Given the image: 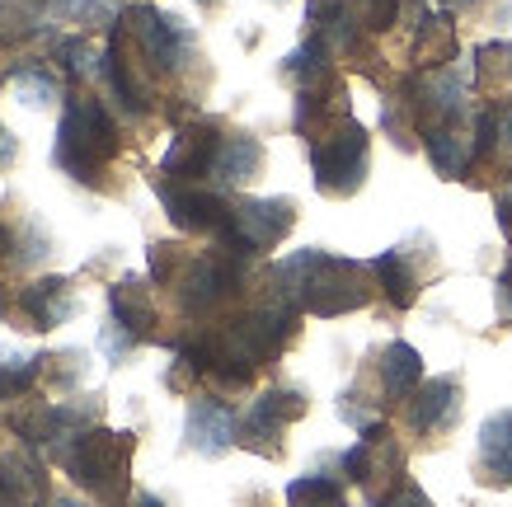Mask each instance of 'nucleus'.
Instances as JSON below:
<instances>
[{"instance_id":"f257e3e1","label":"nucleus","mask_w":512,"mask_h":507,"mask_svg":"<svg viewBox=\"0 0 512 507\" xmlns=\"http://www.w3.org/2000/svg\"><path fill=\"white\" fill-rule=\"evenodd\" d=\"M278 287L282 301L311 315H343L372 301V282H367V263L339 259L325 249H301L292 259L278 263Z\"/></svg>"},{"instance_id":"f03ea898","label":"nucleus","mask_w":512,"mask_h":507,"mask_svg":"<svg viewBox=\"0 0 512 507\" xmlns=\"http://www.w3.org/2000/svg\"><path fill=\"white\" fill-rule=\"evenodd\" d=\"M118 155V127L94 99H80L62 113L57 127V165L80 179V184H99V174L109 169V160Z\"/></svg>"},{"instance_id":"7ed1b4c3","label":"nucleus","mask_w":512,"mask_h":507,"mask_svg":"<svg viewBox=\"0 0 512 507\" xmlns=\"http://www.w3.org/2000/svg\"><path fill=\"white\" fill-rule=\"evenodd\" d=\"M132 432H113V428H85L76 442L62 451L66 475L76 479L85 493L94 498H109L118 503L127 493V470H132Z\"/></svg>"},{"instance_id":"20e7f679","label":"nucleus","mask_w":512,"mask_h":507,"mask_svg":"<svg viewBox=\"0 0 512 507\" xmlns=\"http://www.w3.org/2000/svg\"><path fill=\"white\" fill-rule=\"evenodd\" d=\"M367 155H372V141L362 132V123L353 118H334L325 137L311 141V179L320 193L329 198H348L362 188L367 179Z\"/></svg>"},{"instance_id":"39448f33","label":"nucleus","mask_w":512,"mask_h":507,"mask_svg":"<svg viewBox=\"0 0 512 507\" xmlns=\"http://www.w3.org/2000/svg\"><path fill=\"white\" fill-rule=\"evenodd\" d=\"M123 19L151 66H160V71H179V66H184L188 47H193V33H188L184 19L165 15L156 5H127Z\"/></svg>"},{"instance_id":"423d86ee","label":"nucleus","mask_w":512,"mask_h":507,"mask_svg":"<svg viewBox=\"0 0 512 507\" xmlns=\"http://www.w3.org/2000/svg\"><path fill=\"white\" fill-rule=\"evenodd\" d=\"M301 414H306V395H301V390H287V385L264 390L259 400L249 404V414L240 418V442L254 446V451H264V456H273L282 442V432L292 428Z\"/></svg>"},{"instance_id":"0eeeda50","label":"nucleus","mask_w":512,"mask_h":507,"mask_svg":"<svg viewBox=\"0 0 512 507\" xmlns=\"http://www.w3.org/2000/svg\"><path fill=\"white\" fill-rule=\"evenodd\" d=\"M400 470H404V451L390 442L386 428H372L362 432L348 451H343V479H353L362 489H386V484H400Z\"/></svg>"},{"instance_id":"6e6552de","label":"nucleus","mask_w":512,"mask_h":507,"mask_svg":"<svg viewBox=\"0 0 512 507\" xmlns=\"http://www.w3.org/2000/svg\"><path fill=\"white\" fill-rule=\"evenodd\" d=\"M296 226L292 198H240L231 207V235L245 240L254 254L273 249L278 240H287V231Z\"/></svg>"},{"instance_id":"1a4fd4ad","label":"nucleus","mask_w":512,"mask_h":507,"mask_svg":"<svg viewBox=\"0 0 512 507\" xmlns=\"http://www.w3.org/2000/svg\"><path fill=\"white\" fill-rule=\"evenodd\" d=\"M184 442L198 456H226L231 446H240V418L221 400H193L184 418Z\"/></svg>"},{"instance_id":"9d476101","label":"nucleus","mask_w":512,"mask_h":507,"mask_svg":"<svg viewBox=\"0 0 512 507\" xmlns=\"http://www.w3.org/2000/svg\"><path fill=\"white\" fill-rule=\"evenodd\" d=\"M160 202L179 231H198V235H221L231 226V207L221 202V193H207V188H174L160 184Z\"/></svg>"},{"instance_id":"9b49d317","label":"nucleus","mask_w":512,"mask_h":507,"mask_svg":"<svg viewBox=\"0 0 512 507\" xmlns=\"http://www.w3.org/2000/svg\"><path fill=\"white\" fill-rule=\"evenodd\" d=\"M461 414V381L456 376H433L414 390L409 400V428L414 432H447Z\"/></svg>"},{"instance_id":"f8f14e48","label":"nucleus","mask_w":512,"mask_h":507,"mask_svg":"<svg viewBox=\"0 0 512 507\" xmlns=\"http://www.w3.org/2000/svg\"><path fill=\"white\" fill-rule=\"evenodd\" d=\"M221 137L212 132V127H184L179 137H174V146L165 151V160H160V174L165 179H198V174H207L212 169V155H217Z\"/></svg>"},{"instance_id":"ddd939ff","label":"nucleus","mask_w":512,"mask_h":507,"mask_svg":"<svg viewBox=\"0 0 512 507\" xmlns=\"http://www.w3.org/2000/svg\"><path fill=\"white\" fill-rule=\"evenodd\" d=\"M47 493L43 461L29 451L0 456V507H38Z\"/></svg>"},{"instance_id":"4468645a","label":"nucleus","mask_w":512,"mask_h":507,"mask_svg":"<svg viewBox=\"0 0 512 507\" xmlns=\"http://www.w3.org/2000/svg\"><path fill=\"white\" fill-rule=\"evenodd\" d=\"M264 169V146H259V137H249V132H235V137H221L217 155H212V179H217L221 188H240L249 184L254 174Z\"/></svg>"},{"instance_id":"2eb2a0df","label":"nucleus","mask_w":512,"mask_h":507,"mask_svg":"<svg viewBox=\"0 0 512 507\" xmlns=\"http://www.w3.org/2000/svg\"><path fill=\"white\" fill-rule=\"evenodd\" d=\"M480 479L512 484V409H498L480 423Z\"/></svg>"},{"instance_id":"dca6fc26","label":"nucleus","mask_w":512,"mask_h":507,"mask_svg":"<svg viewBox=\"0 0 512 507\" xmlns=\"http://www.w3.org/2000/svg\"><path fill=\"white\" fill-rule=\"evenodd\" d=\"M423 146H428V160L442 179H461L475 160V141L461 137L456 123H428L423 127Z\"/></svg>"},{"instance_id":"f3484780","label":"nucleus","mask_w":512,"mask_h":507,"mask_svg":"<svg viewBox=\"0 0 512 507\" xmlns=\"http://www.w3.org/2000/svg\"><path fill=\"white\" fill-rule=\"evenodd\" d=\"M19 306L33 320V329H57L76 306V292H71L66 277H43V282H33L29 292L19 296Z\"/></svg>"},{"instance_id":"a211bd4d","label":"nucleus","mask_w":512,"mask_h":507,"mask_svg":"<svg viewBox=\"0 0 512 507\" xmlns=\"http://www.w3.org/2000/svg\"><path fill=\"white\" fill-rule=\"evenodd\" d=\"M109 310H113V324H123L127 334L146 338L151 329H156V301H151V292L141 287L137 277L113 282L109 287Z\"/></svg>"},{"instance_id":"6ab92c4d","label":"nucleus","mask_w":512,"mask_h":507,"mask_svg":"<svg viewBox=\"0 0 512 507\" xmlns=\"http://www.w3.org/2000/svg\"><path fill=\"white\" fill-rule=\"evenodd\" d=\"M372 273L381 277V292L395 310H409L419 301V273H414V263L404 249H381L372 259Z\"/></svg>"},{"instance_id":"aec40b11","label":"nucleus","mask_w":512,"mask_h":507,"mask_svg":"<svg viewBox=\"0 0 512 507\" xmlns=\"http://www.w3.org/2000/svg\"><path fill=\"white\" fill-rule=\"evenodd\" d=\"M381 385H386L390 400H409L423 385V357L414 343H400V338H395L386 353H381Z\"/></svg>"},{"instance_id":"412c9836","label":"nucleus","mask_w":512,"mask_h":507,"mask_svg":"<svg viewBox=\"0 0 512 507\" xmlns=\"http://www.w3.org/2000/svg\"><path fill=\"white\" fill-rule=\"evenodd\" d=\"M104 80H109L113 99H118V108H123L127 118H141L146 113V90L137 85V76L127 71L123 62V47H118V38H113L109 47H104Z\"/></svg>"},{"instance_id":"4be33fe9","label":"nucleus","mask_w":512,"mask_h":507,"mask_svg":"<svg viewBox=\"0 0 512 507\" xmlns=\"http://www.w3.org/2000/svg\"><path fill=\"white\" fill-rule=\"evenodd\" d=\"M282 76L296 80V90H301V94L320 90V85L329 80V47L320 43V38H306V43H301L292 57L282 62Z\"/></svg>"},{"instance_id":"5701e85b","label":"nucleus","mask_w":512,"mask_h":507,"mask_svg":"<svg viewBox=\"0 0 512 507\" xmlns=\"http://www.w3.org/2000/svg\"><path fill=\"white\" fill-rule=\"evenodd\" d=\"M287 507H348L343 484L329 475H301L287 484Z\"/></svg>"},{"instance_id":"b1692460","label":"nucleus","mask_w":512,"mask_h":507,"mask_svg":"<svg viewBox=\"0 0 512 507\" xmlns=\"http://www.w3.org/2000/svg\"><path fill=\"white\" fill-rule=\"evenodd\" d=\"M10 90L19 94V104H29V108H43V104H57V99H62L57 76L43 71V66H19L15 76H10Z\"/></svg>"},{"instance_id":"393cba45","label":"nucleus","mask_w":512,"mask_h":507,"mask_svg":"<svg viewBox=\"0 0 512 507\" xmlns=\"http://www.w3.org/2000/svg\"><path fill=\"white\" fill-rule=\"evenodd\" d=\"M47 19L90 29V24H109V19H118V5H113V0H52V5H47Z\"/></svg>"},{"instance_id":"a878e982","label":"nucleus","mask_w":512,"mask_h":507,"mask_svg":"<svg viewBox=\"0 0 512 507\" xmlns=\"http://www.w3.org/2000/svg\"><path fill=\"white\" fill-rule=\"evenodd\" d=\"M38 376H43V357H10V362H0V400L29 395Z\"/></svg>"},{"instance_id":"bb28decb","label":"nucleus","mask_w":512,"mask_h":507,"mask_svg":"<svg viewBox=\"0 0 512 507\" xmlns=\"http://www.w3.org/2000/svg\"><path fill=\"white\" fill-rule=\"evenodd\" d=\"M400 19V0H362V24L376 33H386Z\"/></svg>"},{"instance_id":"cd10ccee","label":"nucleus","mask_w":512,"mask_h":507,"mask_svg":"<svg viewBox=\"0 0 512 507\" xmlns=\"http://www.w3.org/2000/svg\"><path fill=\"white\" fill-rule=\"evenodd\" d=\"M132 343H137V334H127L123 324H109V329L99 334V348H104V353H109L113 362H118V357H127V353H132Z\"/></svg>"},{"instance_id":"c85d7f7f","label":"nucleus","mask_w":512,"mask_h":507,"mask_svg":"<svg viewBox=\"0 0 512 507\" xmlns=\"http://www.w3.org/2000/svg\"><path fill=\"white\" fill-rule=\"evenodd\" d=\"M376 507H433V498L423 489H414V484H395Z\"/></svg>"},{"instance_id":"c756f323","label":"nucleus","mask_w":512,"mask_h":507,"mask_svg":"<svg viewBox=\"0 0 512 507\" xmlns=\"http://www.w3.org/2000/svg\"><path fill=\"white\" fill-rule=\"evenodd\" d=\"M498 310H503V315L512 320V263L503 268V273H498Z\"/></svg>"},{"instance_id":"7c9ffc66","label":"nucleus","mask_w":512,"mask_h":507,"mask_svg":"<svg viewBox=\"0 0 512 507\" xmlns=\"http://www.w3.org/2000/svg\"><path fill=\"white\" fill-rule=\"evenodd\" d=\"M494 118H498V137H503V151L512 155V99H508L503 108H498Z\"/></svg>"},{"instance_id":"2f4dec72","label":"nucleus","mask_w":512,"mask_h":507,"mask_svg":"<svg viewBox=\"0 0 512 507\" xmlns=\"http://www.w3.org/2000/svg\"><path fill=\"white\" fill-rule=\"evenodd\" d=\"M10 160H15V137L0 127V165H10Z\"/></svg>"},{"instance_id":"473e14b6","label":"nucleus","mask_w":512,"mask_h":507,"mask_svg":"<svg viewBox=\"0 0 512 507\" xmlns=\"http://www.w3.org/2000/svg\"><path fill=\"white\" fill-rule=\"evenodd\" d=\"M498 221H503V231H512V188H508V198L498 202Z\"/></svg>"},{"instance_id":"72a5a7b5","label":"nucleus","mask_w":512,"mask_h":507,"mask_svg":"<svg viewBox=\"0 0 512 507\" xmlns=\"http://www.w3.org/2000/svg\"><path fill=\"white\" fill-rule=\"evenodd\" d=\"M132 507H165V503H160L156 493H137V498H132Z\"/></svg>"},{"instance_id":"f704fd0d","label":"nucleus","mask_w":512,"mask_h":507,"mask_svg":"<svg viewBox=\"0 0 512 507\" xmlns=\"http://www.w3.org/2000/svg\"><path fill=\"white\" fill-rule=\"evenodd\" d=\"M47 507H85V503H80V498H52Z\"/></svg>"},{"instance_id":"c9c22d12","label":"nucleus","mask_w":512,"mask_h":507,"mask_svg":"<svg viewBox=\"0 0 512 507\" xmlns=\"http://www.w3.org/2000/svg\"><path fill=\"white\" fill-rule=\"evenodd\" d=\"M5 249H10V231H5V226H0V254H5Z\"/></svg>"},{"instance_id":"e433bc0d","label":"nucleus","mask_w":512,"mask_h":507,"mask_svg":"<svg viewBox=\"0 0 512 507\" xmlns=\"http://www.w3.org/2000/svg\"><path fill=\"white\" fill-rule=\"evenodd\" d=\"M447 5H456V10H461V5H475V0H447Z\"/></svg>"},{"instance_id":"4c0bfd02","label":"nucleus","mask_w":512,"mask_h":507,"mask_svg":"<svg viewBox=\"0 0 512 507\" xmlns=\"http://www.w3.org/2000/svg\"><path fill=\"white\" fill-rule=\"evenodd\" d=\"M198 5H217V0H198Z\"/></svg>"}]
</instances>
